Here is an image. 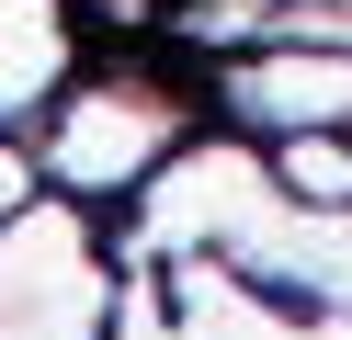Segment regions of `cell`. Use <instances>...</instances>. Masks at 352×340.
Segmentation results:
<instances>
[{
	"label": "cell",
	"mask_w": 352,
	"mask_h": 340,
	"mask_svg": "<svg viewBox=\"0 0 352 340\" xmlns=\"http://www.w3.org/2000/svg\"><path fill=\"white\" fill-rule=\"evenodd\" d=\"M0 340H114V284H102L80 216L12 204V227H0Z\"/></svg>",
	"instance_id": "2"
},
{
	"label": "cell",
	"mask_w": 352,
	"mask_h": 340,
	"mask_svg": "<svg viewBox=\"0 0 352 340\" xmlns=\"http://www.w3.org/2000/svg\"><path fill=\"white\" fill-rule=\"evenodd\" d=\"M216 113L261 148L284 136H352V45H250L216 57Z\"/></svg>",
	"instance_id": "3"
},
{
	"label": "cell",
	"mask_w": 352,
	"mask_h": 340,
	"mask_svg": "<svg viewBox=\"0 0 352 340\" xmlns=\"http://www.w3.org/2000/svg\"><path fill=\"white\" fill-rule=\"evenodd\" d=\"M80 57V0H0V125H23L69 91Z\"/></svg>",
	"instance_id": "4"
},
{
	"label": "cell",
	"mask_w": 352,
	"mask_h": 340,
	"mask_svg": "<svg viewBox=\"0 0 352 340\" xmlns=\"http://www.w3.org/2000/svg\"><path fill=\"white\" fill-rule=\"evenodd\" d=\"M273 181L296 204H352V136H284V148H273Z\"/></svg>",
	"instance_id": "5"
},
{
	"label": "cell",
	"mask_w": 352,
	"mask_h": 340,
	"mask_svg": "<svg viewBox=\"0 0 352 340\" xmlns=\"http://www.w3.org/2000/svg\"><path fill=\"white\" fill-rule=\"evenodd\" d=\"M193 136V102L137 68H102V80H69L46 102V170L69 181L80 204H114V193H148V181L182 159Z\"/></svg>",
	"instance_id": "1"
}]
</instances>
